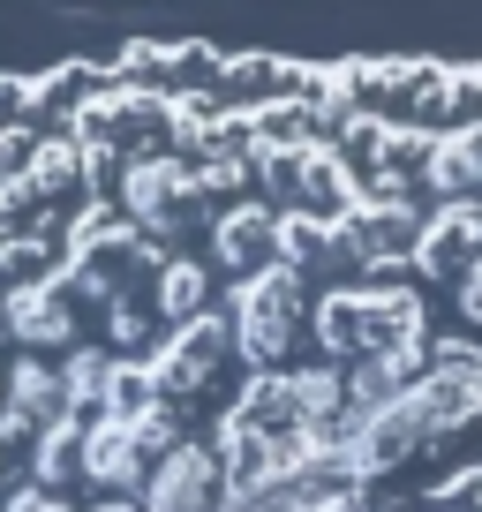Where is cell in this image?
<instances>
[{
	"instance_id": "4",
	"label": "cell",
	"mask_w": 482,
	"mask_h": 512,
	"mask_svg": "<svg viewBox=\"0 0 482 512\" xmlns=\"http://www.w3.org/2000/svg\"><path fill=\"white\" fill-rule=\"evenodd\" d=\"M83 309H91V294H83L68 272H53V279H38V287H8L0 294V332L16 339V347L46 354V347H68V339H76Z\"/></svg>"
},
{
	"instance_id": "8",
	"label": "cell",
	"mask_w": 482,
	"mask_h": 512,
	"mask_svg": "<svg viewBox=\"0 0 482 512\" xmlns=\"http://www.w3.org/2000/svg\"><path fill=\"white\" fill-rule=\"evenodd\" d=\"M76 475L83 482H98V490H136L144 482V452H136V430H129V415H83V430H76Z\"/></svg>"
},
{
	"instance_id": "14",
	"label": "cell",
	"mask_w": 482,
	"mask_h": 512,
	"mask_svg": "<svg viewBox=\"0 0 482 512\" xmlns=\"http://www.w3.org/2000/svg\"><path fill=\"white\" fill-rule=\"evenodd\" d=\"M287 392H294V415L302 422H317V415H339L347 407V384H339V362H302V369H287Z\"/></svg>"
},
{
	"instance_id": "19",
	"label": "cell",
	"mask_w": 482,
	"mask_h": 512,
	"mask_svg": "<svg viewBox=\"0 0 482 512\" xmlns=\"http://www.w3.org/2000/svg\"><path fill=\"white\" fill-rule=\"evenodd\" d=\"M309 512H370V497H362V482H332Z\"/></svg>"
},
{
	"instance_id": "9",
	"label": "cell",
	"mask_w": 482,
	"mask_h": 512,
	"mask_svg": "<svg viewBox=\"0 0 482 512\" xmlns=\"http://www.w3.org/2000/svg\"><path fill=\"white\" fill-rule=\"evenodd\" d=\"M204 309H211V264L189 256V249H174L159 272H151V317L189 324V317H204Z\"/></svg>"
},
{
	"instance_id": "15",
	"label": "cell",
	"mask_w": 482,
	"mask_h": 512,
	"mask_svg": "<svg viewBox=\"0 0 482 512\" xmlns=\"http://www.w3.org/2000/svg\"><path fill=\"white\" fill-rule=\"evenodd\" d=\"M106 339H113V354H129V362H144L151 354V339H159V317H151V302H129V294H106Z\"/></svg>"
},
{
	"instance_id": "3",
	"label": "cell",
	"mask_w": 482,
	"mask_h": 512,
	"mask_svg": "<svg viewBox=\"0 0 482 512\" xmlns=\"http://www.w3.org/2000/svg\"><path fill=\"white\" fill-rule=\"evenodd\" d=\"M422 219H430L422 204H354L347 219L332 226L347 279H370V272H400V264H415Z\"/></svg>"
},
{
	"instance_id": "16",
	"label": "cell",
	"mask_w": 482,
	"mask_h": 512,
	"mask_svg": "<svg viewBox=\"0 0 482 512\" xmlns=\"http://www.w3.org/2000/svg\"><path fill=\"white\" fill-rule=\"evenodd\" d=\"M430 505H437V512H482V460H475V467H460L452 482H437Z\"/></svg>"
},
{
	"instance_id": "1",
	"label": "cell",
	"mask_w": 482,
	"mask_h": 512,
	"mask_svg": "<svg viewBox=\"0 0 482 512\" xmlns=\"http://www.w3.org/2000/svg\"><path fill=\"white\" fill-rule=\"evenodd\" d=\"M302 317H309V272H294V264H264L226 294V332L249 369H287Z\"/></svg>"
},
{
	"instance_id": "11",
	"label": "cell",
	"mask_w": 482,
	"mask_h": 512,
	"mask_svg": "<svg viewBox=\"0 0 482 512\" xmlns=\"http://www.w3.org/2000/svg\"><path fill=\"white\" fill-rule=\"evenodd\" d=\"M354 204H362V196H354L347 159H339V151H324V144H309V151H302V196H294V211H309V219L339 226Z\"/></svg>"
},
{
	"instance_id": "18",
	"label": "cell",
	"mask_w": 482,
	"mask_h": 512,
	"mask_svg": "<svg viewBox=\"0 0 482 512\" xmlns=\"http://www.w3.org/2000/svg\"><path fill=\"white\" fill-rule=\"evenodd\" d=\"M0 512H76L68 505V490H46V482H23V490L0 497Z\"/></svg>"
},
{
	"instance_id": "6",
	"label": "cell",
	"mask_w": 482,
	"mask_h": 512,
	"mask_svg": "<svg viewBox=\"0 0 482 512\" xmlns=\"http://www.w3.org/2000/svg\"><path fill=\"white\" fill-rule=\"evenodd\" d=\"M136 512H219V460L196 437H174L136 482Z\"/></svg>"
},
{
	"instance_id": "10",
	"label": "cell",
	"mask_w": 482,
	"mask_h": 512,
	"mask_svg": "<svg viewBox=\"0 0 482 512\" xmlns=\"http://www.w3.org/2000/svg\"><path fill=\"white\" fill-rule=\"evenodd\" d=\"M302 324H309V339H317L324 362H354V354H362V287H354V279L324 287Z\"/></svg>"
},
{
	"instance_id": "20",
	"label": "cell",
	"mask_w": 482,
	"mask_h": 512,
	"mask_svg": "<svg viewBox=\"0 0 482 512\" xmlns=\"http://www.w3.org/2000/svg\"><path fill=\"white\" fill-rule=\"evenodd\" d=\"M23 121V76H0V128Z\"/></svg>"
},
{
	"instance_id": "5",
	"label": "cell",
	"mask_w": 482,
	"mask_h": 512,
	"mask_svg": "<svg viewBox=\"0 0 482 512\" xmlns=\"http://www.w3.org/2000/svg\"><path fill=\"white\" fill-rule=\"evenodd\" d=\"M422 445H430V422H422L415 392H392L385 407L354 415V437H347V482H377V475H392V467H407Z\"/></svg>"
},
{
	"instance_id": "12",
	"label": "cell",
	"mask_w": 482,
	"mask_h": 512,
	"mask_svg": "<svg viewBox=\"0 0 482 512\" xmlns=\"http://www.w3.org/2000/svg\"><path fill=\"white\" fill-rule=\"evenodd\" d=\"M113 362H121L113 347H83V339H68V354L53 362V377H61V400L76 407V415H98V407H106Z\"/></svg>"
},
{
	"instance_id": "17",
	"label": "cell",
	"mask_w": 482,
	"mask_h": 512,
	"mask_svg": "<svg viewBox=\"0 0 482 512\" xmlns=\"http://www.w3.org/2000/svg\"><path fill=\"white\" fill-rule=\"evenodd\" d=\"M452 302H460V317L482 332V241H475V256L460 264V279H452Z\"/></svg>"
},
{
	"instance_id": "13",
	"label": "cell",
	"mask_w": 482,
	"mask_h": 512,
	"mask_svg": "<svg viewBox=\"0 0 482 512\" xmlns=\"http://www.w3.org/2000/svg\"><path fill=\"white\" fill-rule=\"evenodd\" d=\"M234 415L249 422V430H264V437H287V430H302V415H294V392H287V369H257V377L241 384Z\"/></svg>"
},
{
	"instance_id": "2",
	"label": "cell",
	"mask_w": 482,
	"mask_h": 512,
	"mask_svg": "<svg viewBox=\"0 0 482 512\" xmlns=\"http://www.w3.org/2000/svg\"><path fill=\"white\" fill-rule=\"evenodd\" d=\"M226 362H234V332H226L219 309H204V317H189V324H166V339L144 354L151 392H159V400H174V407H189Z\"/></svg>"
},
{
	"instance_id": "7",
	"label": "cell",
	"mask_w": 482,
	"mask_h": 512,
	"mask_svg": "<svg viewBox=\"0 0 482 512\" xmlns=\"http://www.w3.org/2000/svg\"><path fill=\"white\" fill-rule=\"evenodd\" d=\"M204 234H211L219 272H234V279H249V272H264V264H279V211L257 204V196H234V204H219V211L204 219Z\"/></svg>"
}]
</instances>
